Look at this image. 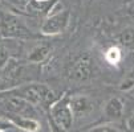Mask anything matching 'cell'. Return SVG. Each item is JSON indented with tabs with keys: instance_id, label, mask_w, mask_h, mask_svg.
<instances>
[{
	"instance_id": "cell-11",
	"label": "cell",
	"mask_w": 134,
	"mask_h": 132,
	"mask_svg": "<svg viewBox=\"0 0 134 132\" xmlns=\"http://www.w3.org/2000/svg\"><path fill=\"white\" fill-rule=\"evenodd\" d=\"M117 40L121 46L129 50H134V27H126L121 30Z\"/></svg>"
},
{
	"instance_id": "cell-15",
	"label": "cell",
	"mask_w": 134,
	"mask_h": 132,
	"mask_svg": "<svg viewBox=\"0 0 134 132\" xmlns=\"http://www.w3.org/2000/svg\"><path fill=\"white\" fill-rule=\"evenodd\" d=\"M125 12L130 18L134 20V0H129V2L125 4Z\"/></svg>"
},
{
	"instance_id": "cell-6",
	"label": "cell",
	"mask_w": 134,
	"mask_h": 132,
	"mask_svg": "<svg viewBox=\"0 0 134 132\" xmlns=\"http://www.w3.org/2000/svg\"><path fill=\"white\" fill-rule=\"evenodd\" d=\"M70 107H72V111L74 114V118H86L89 116L93 110H94V103L93 100L86 97V95H73L70 97Z\"/></svg>"
},
{
	"instance_id": "cell-17",
	"label": "cell",
	"mask_w": 134,
	"mask_h": 132,
	"mask_svg": "<svg viewBox=\"0 0 134 132\" xmlns=\"http://www.w3.org/2000/svg\"><path fill=\"white\" fill-rule=\"evenodd\" d=\"M126 127H127V129H129L130 132H134V114L127 118V120H126Z\"/></svg>"
},
{
	"instance_id": "cell-13",
	"label": "cell",
	"mask_w": 134,
	"mask_h": 132,
	"mask_svg": "<svg viewBox=\"0 0 134 132\" xmlns=\"http://www.w3.org/2000/svg\"><path fill=\"white\" fill-rule=\"evenodd\" d=\"M118 89L121 91H130L134 89V69L130 70L127 74H125V77L121 79Z\"/></svg>"
},
{
	"instance_id": "cell-3",
	"label": "cell",
	"mask_w": 134,
	"mask_h": 132,
	"mask_svg": "<svg viewBox=\"0 0 134 132\" xmlns=\"http://www.w3.org/2000/svg\"><path fill=\"white\" fill-rule=\"evenodd\" d=\"M70 21V13L66 9L59 11V12H53L49 13L48 17L43 21L40 32L44 36H56L63 33Z\"/></svg>"
},
{
	"instance_id": "cell-16",
	"label": "cell",
	"mask_w": 134,
	"mask_h": 132,
	"mask_svg": "<svg viewBox=\"0 0 134 132\" xmlns=\"http://www.w3.org/2000/svg\"><path fill=\"white\" fill-rule=\"evenodd\" d=\"M7 62H8V53L3 46H0V67L5 66Z\"/></svg>"
},
{
	"instance_id": "cell-19",
	"label": "cell",
	"mask_w": 134,
	"mask_h": 132,
	"mask_svg": "<svg viewBox=\"0 0 134 132\" xmlns=\"http://www.w3.org/2000/svg\"><path fill=\"white\" fill-rule=\"evenodd\" d=\"M0 132H4V131H3V129H0Z\"/></svg>"
},
{
	"instance_id": "cell-2",
	"label": "cell",
	"mask_w": 134,
	"mask_h": 132,
	"mask_svg": "<svg viewBox=\"0 0 134 132\" xmlns=\"http://www.w3.org/2000/svg\"><path fill=\"white\" fill-rule=\"evenodd\" d=\"M51 116L60 129L69 131L74 122V114L70 107V98L64 97L51 104Z\"/></svg>"
},
{
	"instance_id": "cell-5",
	"label": "cell",
	"mask_w": 134,
	"mask_h": 132,
	"mask_svg": "<svg viewBox=\"0 0 134 132\" xmlns=\"http://www.w3.org/2000/svg\"><path fill=\"white\" fill-rule=\"evenodd\" d=\"M92 74V60L89 55H80L76 58L69 69V77L73 81H86Z\"/></svg>"
},
{
	"instance_id": "cell-8",
	"label": "cell",
	"mask_w": 134,
	"mask_h": 132,
	"mask_svg": "<svg viewBox=\"0 0 134 132\" xmlns=\"http://www.w3.org/2000/svg\"><path fill=\"white\" fill-rule=\"evenodd\" d=\"M124 111H125V104L117 97L110 98L104 106V115L109 120H118V119H121L124 116Z\"/></svg>"
},
{
	"instance_id": "cell-12",
	"label": "cell",
	"mask_w": 134,
	"mask_h": 132,
	"mask_svg": "<svg viewBox=\"0 0 134 132\" xmlns=\"http://www.w3.org/2000/svg\"><path fill=\"white\" fill-rule=\"evenodd\" d=\"M121 58H122V53H121L120 48H117V46L109 48L105 53V60L111 65H117L121 61Z\"/></svg>"
},
{
	"instance_id": "cell-7",
	"label": "cell",
	"mask_w": 134,
	"mask_h": 132,
	"mask_svg": "<svg viewBox=\"0 0 134 132\" xmlns=\"http://www.w3.org/2000/svg\"><path fill=\"white\" fill-rule=\"evenodd\" d=\"M5 108L11 112L12 115H19V116H28L32 118L31 115L35 114L33 111V106L20 98L13 97V95H8L5 103H4Z\"/></svg>"
},
{
	"instance_id": "cell-18",
	"label": "cell",
	"mask_w": 134,
	"mask_h": 132,
	"mask_svg": "<svg viewBox=\"0 0 134 132\" xmlns=\"http://www.w3.org/2000/svg\"><path fill=\"white\" fill-rule=\"evenodd\" d=\"M36 2H39V3H44V2H49V0H36Z\"/></svg>"
},
{
	"instance_id": "cell-1",
	"label": "cell",
	"mask_w": 134,
	"mask_h": 132,
	"mask_svg": "<svg viewBox=\"0 0 134 132\" xmlns=\"http://www.w3.org/2000/svg\"><path fill=\"white\" fill-rule=\"evenodd\" d=\"M8 95H13L17 97L28 103H31L32 106H40V104H45V103H54V92L53 90H51L47 85L44 83H28V85H23L15 87L9 91H7Z\"/></svg>"
},
{
	"instance_id": "cell-4",
	"label": "cell",
	"mask_w": 134,
	"mask_h": 132,
	"mask_svg": "<svg viewBox=\"0 0 134 132\" xmlns=\"http://www.w3.org/2000/svg\"><path fill=\"white\" fill-rule=\"evenodd\" d=\"M0 33L3 37H9V39L15 37L16 39V37H27L29 34V30L17 16L7 13L0 21Z\"/></svg>"
},
{
	"instance_id": "cell-10",
	"label": "cell",
	"mask_w": 134,
	"mask_h": 132,
	"mask_svg": "<svg viewBox=\"0 0 134 132\" xmlns=\"http://www.w3.org/2000/svg\"><path fill=\"white\" fill-rule=\"evenodd\" d=\"M51 50H52V48H51V45H48V44L36 45L35 48L31 49V52H29V54H28V61H29V62H35V64L43 62V61L47 60V57L49 55Z\"/></svg>"
},
{
	"instance_id": "cell-14",
	"label": "cell",
	"mask_w": 134,
	"mask_h": 132,
	"mask_svg": "<svg viewBox=\"0 0 134 132\" xmlns=\"http://www.w3.org/2000/svg\"><path fill=\"white\" fill-rule=\"evenodd\" d=\"M85 132H122L118 127L113 125V124H101L97 127H93Z\"/></svg>"
},
{
	"instance_id": "cell-9",
	"label": "cell",
	"mask_w": 134,
	"mask_h": 132,
	"mask_svg": "<svg viewBox=\"0 0 134 132\" xmlns=\"http://www.w3.org/2000/svg\"><path fill=\"white\" fill-rule=\"evenodd\" d=\"M9 122L19 127L20 129L25 132H37L40 129V123L35 118H28V116H19V115H9L8 116Z\"/></svg>"
}]
</instances>
